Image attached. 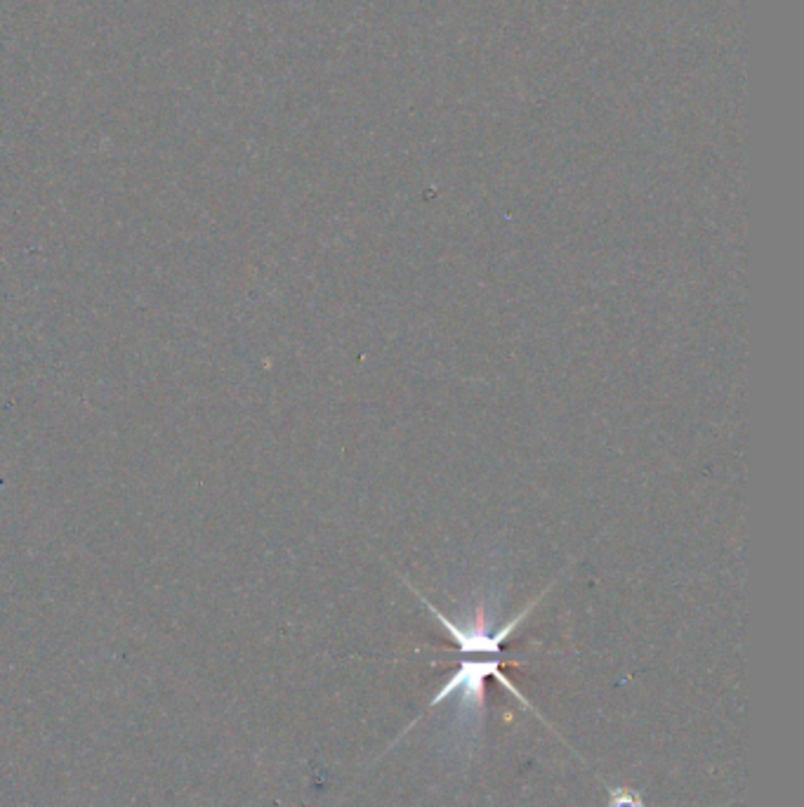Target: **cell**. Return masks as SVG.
<instances>
[{"label": "cell", "instance_id": "cell-1", "mask_svg": "<svg viewBox=\"0 0 804 807\" xmlns=\"http://www.w3.org/2000/svg\"><path fill=\"white\" fill-rule=\"evenodd\" d=\"M486 678H496L514 699L522 701L524 706H529V701L524 699V694L517 692V687H514L512 682L505 678L503 668H500V659H496V656H493V659H484V661L465 659L463 664H460L458 671L453 673L451 678L446 680V685L437 692V697H434L427 706L434 708V706H439L441 701L458 697V708H460V715L465 718V725H472V730L479 732L481 718H484V708H486L484 706Z\"/></svg>", "mask_w": 804, "mask_h": 807}, {"label": "cell", "instance_id": "cell-2", "mask_svg": "<svg viewBox=\"0 0 804 807\" xmlns=\"http://www.w3.org/2000/svg\"><path fill=\"white\" fill-rule=\"evenodd\" d=\"M413 588V586H411ZM415 590V588H413ZM545 593H548V590H545ZM545 593H540L536 600L531 602L529 607L524 609V612H519L517 616H514V619H510L505 623L503 628H498L496 633H491V628H489V621L484 619V612H479V616H477V621H474V626H458V623H453L451 619H446L444 614L439 612L437 607L432 605L430 600H427V597L423 595V593H418V590H415V595L420 597V602H423V605L430 609V612L434 614V619H437L441 626L446 628V633L451 635L453 640H456V645L460 647V652L463 654H489V656H498L500 654V649H503V645L507 642V638H512V633L517 631V626L519 623H524L526 621V616H529L531 612H533V607L538 605L540 602V597H543Z\"/></svg>", "mask_w": 804, "mask_h": 807}, {"label": "cell", "instance_id": "cell-3", "mask_svg": "<svg viewBox=\"0 0 804 807\" xmlns=\"http://www.w3.org/2000/svg\"><path fill=\"white\" fill-rule=\"evenodd\" d=\"M606 807H647L644 805L642 791L630 789V786H616L609 789V803Z\"/></svg>", "mask_w": 804, "mask_h": 807}]
</instances>
